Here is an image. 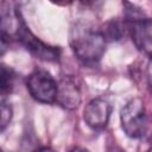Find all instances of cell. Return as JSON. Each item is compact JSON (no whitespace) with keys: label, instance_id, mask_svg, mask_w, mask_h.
Segmentation results:
<instances>
[{"label":"cell","instance_id":"obj_1","mask_svg":"<svg viewBox=\"0 0 152 152\" xmlns=\"http://www.w3.org/2000/svg\"><path fill=\"white\" fill-rule=\"evenodd\" d=\"M102 30L87 21H76L70 28V46L74 55L84 64L99 62L106 50Z\"/></svg>","mask_w":152,"mask_h":152},{"label":"cell","instance_id":"obj_2","mask_svg":"<svg viewBox=\"0 0 152 152\" xmlns=\"http://www.w3.org/2000/svg\"><path fill=\"white\" fill-rule=\"evenodd\" d=\"M150 120L144 101L140 97L129 100L120 112L121 127L126 135L132 139H141L148 135L151 128Z\"/></svg>","mask_w":152,"mask_h":152},{"label":"cell","instance_id":"obj_3","mask_svg":"<svg viewBox=\"0 0 152 152\" xmlns=\"http://www.w3.org/2000/svg\"><path fill=\"white\" fill-rule=\"evenodd\" d=\"M14 33L18 38V40L25 46V49L33 55L36 58H39L42 61L46 62H55L59 59L61 50L56 46H50L42 42L39 38H37L26 26L24 20L20 18V13L17 21V27L14 30Z\"/></svg>","mask_w":152,"mask_h":152},{"label":"cell","instance_id":"obj_4","mask_svg":"<svg viewBox=\"0 0 152 152\" xmlns=\"http://www.w3.org/2000/svg\"><path fill=\"white\" fill-rule=\"evenodd\" d=\"M30 95L42 103H55L57 97L58 83L50 72L43 69L34 70L27 78L26 83Z\"/></svg>","mask_w":152,"mask_h":152},{"label":"cell","instance_id":"obj_5","mask_svg":"<svg viewBox=\"0 0 152 152\" xmlns=\"http://www.w3.org/2000/svg\"><path fill=\"white\" fill-rule=\"evenodd\" d=\"M132 42L144 55L152 58V19L145 17L126 21Z\"/></svg>","mask_w":152,"mask_h":152},{"label":"cell","instance_id":"obj_6","mask_svg":"<svg viewBox=\"0 0 152 152\" xmlns=\"http://www.w3.org/2000/svg\"><path fill=\"white\" fill-rule=\"evenodd\" d=\"M112 113L110 104L103 99H93L84 107L83 120L93 129H102L107 126Z\"/></svg>","mask_w":152,"mask_h":152},{"label":"cell","instance_id":"obj_7","mask_svg":"<svg viewBox=\"0 0 152 152\" xmlns=\"http://www.w3.org/2000/svg\"><path fill=\"white\" fill-rule=\"evenodd\" d=\"M56 103L69 110L77 108L81 103L80 88L71 77L65 76L58 82Z\"/></svg>","mask_w":152,"mask_h":152},{"label":"cell","instance_id":"obj_8","mask_svg":"<svg viewBox=\"0 0 152 152\" xmlns=\"http://www.w3.org/2000/svg\"><path fill=\"white\" fill-rule=\"evenodd\" d=\"M102 33L106 40H119L125 33V25L119 19H112L104 24Z\"/></svg>","mask_w":152,"mask_h":152},{"label":"cell","instance_id":"obj_9","mask_svg":"<svg viewBox=\"0 0 152 152\" xmlns=\"http://www.w3.org/2000/svg\"><path fill=\"white\" fill-rule=\"evenodd\" d=\"M13 84H14V72H13V70L10 69V68H7L6 65H1L0 88H1L2 99H5V96L12 91Z\"/></svg>","mask_w":152,"mask_h":152},{"label":"cell","instance_id":"obj_10","mask_svg":"<svg viewBox=\"0 0 152 152\" xmlns=\"http://www.w3.org/2000/svg\"><path fill=\"white\" fill-rule=\"evenodd\" d=\"M1 115H0V129L1 132L5 131V128L7 127V125L10 124L11 119H12V107L5 101V99L1 100Z\"/></svg>","mask_w":152,"mask_h":152},{"label":"cell","instance_id":"obj_11","mask_svg":"<svg viewBox=\"0 0 152 152\" xmlns=\"http://www.w3.org/2000/svg\"><path fill=\"white\" fill-rule=\"evenodd\" d=\"M50 1L58 6H66V5H70L74 0H50Z\"/></svg>","mask_w":152,"mask_h":152},{"label":"cell","instance_id":"obj_12","mask_svg":"<svg viewBox=\"0 0 152 152\" xmlns=\"http://www.w3.org/2000/svg\"><path fill=\"white\" fill-rule=\"evenodd\" d=\"M147 78H148L150 84L152 86V59H151V62H150V64L147 66Z\"/></svg>","mask_w":152,"mask_h":152},{"label":"cell","instance_id":"obj_13","mask_svg":"<svg viewBox=\"0 0 152 152\" xmlns=\"http://www.w3.org/2000/svg\"><path fill=\"white\" fill-rule=\"evenodd\" d=\"M82 2H86V4H90V2H95V1H97V0H81Z\"/></svg>","mask_w":152,"mask_h":152},{"label":"cell","instance_id":"obj_14","mask_svg":"<svg viewBox=\"0 0 152 152\" xmlns=\"http://www.w3.org/2000/svg\"><path fill=\"white\" fill-rule=\"evenodd\" d=\"M151 150H152V146H151Z\"/></svg>","mask_w":152,"mask_h":152}]
</instances>
